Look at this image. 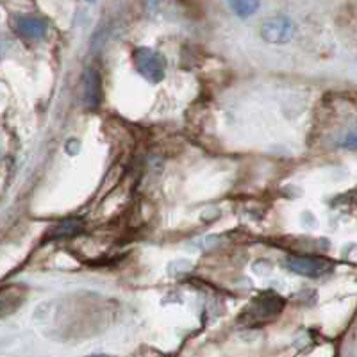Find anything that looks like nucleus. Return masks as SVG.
Here are the masks:
<instances>
[{
  "label": "nucleus",
  "instance_id": "obj_3",
  "mask_svg": "<svg viewBox=\"0 0 357 357\" xmlns=\"http://www.w3.org/2000/svg\"><path fill=\"white\" fill-rule=\"evenodd\" d=\"M286 266L298 275L312 277V279L331 273L334 270L333 261L317 256H289L286 259Z\"/></svg>",
  "mask_w": 357,
  "mask_h": 357
},
{
  "label": "nucleus",
  "instance_id": "obj_2",
  "mask_svg": "<svg viewBox=\"0 0 357 357\" xmlns=\"http://www.w3.org/2000/svg\"><path fill=\"white\" fill-rule=\"evenodd\" d=\"M282 307H284V301L280 296L266 293V295L257 296L256 301H252V304L241 314V320L247 325L264 324L275 318L282 311Z\"/></svg>",
  "mask_w": 357,
  "mask_h": 357
},
{
  "label": "nucleus",
  "instance_id": "obj_8",
  "mask_svg": "<svg viewBox=\"0 0 357 357\" xmlns=\"http://www.w3.org/2000/svg\"><path fill=\"white\" fill-rule=\"evenodd\" d=\"M81 229H82L81 220H65V222L57 223L56 227L50 229L49 238H54V240H57V238H68V236L77 234Z\"/></svg>",
  "mask_w": 357,
  "mask_h": 357
},
{
  "label": "nucleus",
  "instance_id": "obj_7",
  "mask_svg": "<svg viewBox=\"0 0 357 357\" xmlns=\"http://www.w3.org/2000/svg\"><path fill=\"white\" fill-rule=\"evenodd\" d=\"M25 295H27V291L22 286H11V288L0 291V317H6L9 312L17 311L24 302Z\"/></svg>",
  "mask_w": 357,
  "mask_h": 357
},
{
  "label": "nucleus",
  "instance_id": "obj_5",
  "mask_svg": "<svg viewBox=\"0 0 357 357\" xmlns=\"http://www.w3.org/2000/svg\"><path fill=\"white\" fill-rule=\"evenodd\" d=\"M13 27L22 38L29 41H40L47 36V22L43 18L31 17V15H18L13 18Z\"/></svg>",
  "mask_w": 357,
  "mask_h": 357
},
{
  "label": "nucleus",
  "instance_id": "obj_1",
  "mask_svg": "<svg viewBox=\"0 0 357 357\" xmlns=\"http://www.w3.org/2000/svg\"><path fill=\"white\" fill-rule=\"evenodd\" d=\"M134 68L143 79H146L152 84H158L167 75V59L161 52L149 47H139L132 52Z\"/></svg>",
  "mask_w": 357,
  "mask_h": 357
},
{
  "label": "nucleus",
  "instance_id": "obj_6",
  "mask_svg": "<svg viewBox=\"0 0 357 357\" xmlns=\"http://www.w3.org/2000/svg\"><path fill=\"white\" fill-rule=\"evenodd\" d=\"M82 102L89 111H97L102 102L100 73L95 68H88L82 77Z\"/></svg>",
  "mask_w": 357,
  "mask_h": 357
},
{
  "label": "nucleus",
  "instance_id": "obj_9",
  "mask_svg": "<svg viewBox=\"0 0 357 357\" xmlns=\"http://www.w3.org/2000/svg\"><path fill=\"white\" fill-rule=\"evenodd\" d=\"M259 4L261 0H229V6H231L232 13L240 18L252 17L259 9Z\"/></svg>",
  "mask_w": 357,
  "mask_h": 357
},
{
  "label": "nucleus",
  "instance_id": "obj_4",
  "mask_svg": "<svg viewBox=\"0 0 357 357\" xmlns=\"http://www.w3.org/2000/svg\"><path fill=\"white\" fill-rule=\"evenodd\" d=\"M261 36L268 43H288L293 36V24L286 17L268 18L261 25Z\"/></svg>",
  "mask_w": 357,
  "mask_h": 357
}]
</instances>
